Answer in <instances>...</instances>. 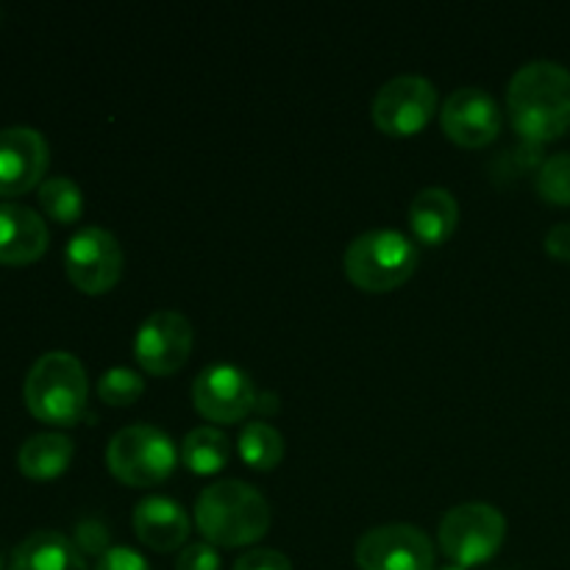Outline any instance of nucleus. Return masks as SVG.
<instances>
[{
    "instance_id": "1",
    "label": "nucleus",
    "mask_w": 570,
    "mask_h": 570,
    "mask_svg": "<svg viewBox=\"0 0 570 570\" xmlns=\"http://www.w3.org/2000/svg\"><path fill=\"white\" fill-rule=\"evenodd\" d=\"M515 131L527 142L546 145L570 131V70L557 61H529L507 87Z\"/></svg>"
},
{
    "instance_id": "2",
    "label": "nucleus",
    "mask_w": 570,
    "mask_h": 570,
    "mask_svg": "<svg viewBox=\"0 0 570 570\" xmlns=\"http://www.w3.org/2000/svg\"><path fill=\"white\" fill-rule=\"evenodd\" d=\"M195 523L206 543L239 549L265 538L271 529V504L254 484L220 479L195 501Z\"/></svg>"
},
{
    "instance_id": "3",
    "label": "nucleus",
    "mask_w": 570,
    "mask_h": 570,
    "mask_svg": "<svg viewBox=\"0 0 570 570\" xmlns=\"http://www.w3.org/2000/svg\"><path fill=\"white\" fill-rule=\"evenodd\" d=\"M28 412L50 426H76L87 412L89 382L70 351H48L33 362L22 387Z\"/></svg>"
},
{
    "instance_id": "4",
    "label": "nucleus",
    "mask_w": 570,
    "mask_h": 570,
    "mask_svg": "<svg viewBox=\"0 0 570 570\" xmlns=\"http://www.w3.org/2000/svg\"><path fill=\"white\" fill-rule=\"evenodd\" d=\"M345 276L365 293H390L412 278L417 267V245L395 228H373L345 248Z\"/></svg>"
},
{
    "instance_id": "5",
    "label": "nucleus",
    "mask_w": 570,
    "mask_h": 570,
    "mask_svg": "<svg viewBox=\"0 0 570 570\" xmlns=\"http://www.w3.org/2000/svg\"><path fill=\"white\" fill-rule=\"evenodd\" d=\"M507 538V518L484 501L451 507L438 529V540L451 566L476 568L499 554Z\"/></svg>"
},
{
    "instance_id": "6",
    "label": "nucleus",
    "mask_w": 570,
    "mask_h": 570,
    "mask_svg": "<svg viewBox=\"0 0 570 570\" xmlns=\"http://www.w3.org/2000/svg\"><path fill=\"white\" fill-rule=\"evenodd\" d=\"M176 443L170 434L150 423L120 429L106 445V465L111 476L131 488H154L165 482L176 468Z\"/></svg>"
},
{
    "instance_id": "7",
    "label": "nucleus",
    "mask_w": 570,
    "mask_h": 570,
    "mask_svg": "<svg viewBox=\"0 0 570 570\" xmlns=\"http://www.w3.org/2000/svg\"><path fill=\"white\" fill-rule=\"evenodd\" d=\"M434 111H438V89L429 78L415 72L390 78L371 106L373 122L387 137H412L429 126Z\"/></svg>"
},
{
    "instance_id": "8",
    "label": "nucleus",
    "mask_w": 570,
    "mask_h": 570,
    "mask_svg": "<svg viewBox=\"0 0 570 570\" xmlns=\"http://www.w3.org/2000/svg\"><path fill=\"white\" fill-rule=\"evenodd\" d=\"M354 557L362 570H434L432 540L412 523L367 529L356 543Z\"/></svg>"
},
{
    "instance_id": "9",
    "label": "nucleus",
    "mask_w": 570,
    "mask_h": 570,
    "mask_svg": "<svg viewBox=\"0 0 570 570\" xmlns=\"http://www.w3.org/2000/svg\"><path fill=\"white\" fill-rule=\"evenodd\" d=\"M65 271L70 282L87 295H104L120 282L122 248L111 232L87 226L76 232L65 250Z\"/></svg>"
},
{
    "instance_id": "10",
    "label": "nucleus",
    "mask_w": 570,
    "mask_h": 570,
    "mask_svg": "<svg viewBox=\"0 0 570 570\" xmlns=\"http://www.w3.org/2000/svg\"><path fill=\"white\" fill-rule=\"evenodd\" d=\"M254 379L232 362H215L198 373L193 384V404L206 421L237 423L256 410Z\"/></svg>"
},
{
    "instance_id": "11",
    "label": "nucleus",
    "mask_w": 570,
    "mask_h": 570,
    "mask_svg": "<svg viewBox=\"0 0 570 570\" xmlns=\"http://www.w3.org/2000/svg\"><path fill=\"white\" fill-rule=\"evenodd\" d=\"M193 323L176 309L150 312L134 337V356L142 371L170 376L193 354Z\"/></svg>"
},
{
    "instance_id": "12",
    "label": "nucleus",
    "mask_w": 570,
    "mask_h": 570,
    "mask_svg": "<svg viewBox=\"0 0 570 570\" xmlns=\"http://www.w3.org/2000/svg\"><path fill=\"white\" fill-rule=\"evenodd\" d=\"M443 131L462 148H484L504 126L499 104L482 87H460L445 98L440 111Z\"/></svg>"
},
{
    "instance_id": "13",
    "label": "nucleus",
    "mask_w": 570,
    "mask_h": 570,
    "mask_svg": "<svg viewBox=\"0 0 570 570\" xmlns=\"http://www.w3.org/2000/svg\"><path fill=\"white\" fill-rule=\"evenodd\" d=\"M48 139L28 126L0 131V198H14L42 181L48 170Z\"/></svg>"
},
{
    "instance_id": "14",
    "label": "nucleus",
    "mask_w": 570,
    "mask_h": 570,
    "mask_svg": "<svg viewBox=\"0 0 570 570\" xmlns=\"http://www.w3.org/2000/svg\"><path fill=\"white\" fill-rule=\"evenodd\" d=\"M48 226L22 204H0V265H31L48 250Z\"/></svg>"
},
{
    "instance_id": "15",
    "label": "nucleus",
    "mask_w": 570,
    "mask_h": 570,
    "mask_svg": "<svg viewBox=\"0 0 570 570\" xmlns=\"http://www.w3.org/2000/svg\"><path fill=\"white\" fill-rule=\"evenodd\" d=\"M134 532L148 549L167 554L187 543L189 515L176 499L145 495L134 510Z\"/></svg>"
},
{
    "instance_id": "16",
    "label": "nucleus",
    "mask_w": 570,
    "mask_h": 570,
    "mask_svg": "<svg viewBox=\"0 0 570 570\" xmlns=\"http://www.w3.org/2000/svg\"><path fill=\"white\" fill-rule=\"evenodd\" d=\"M9 570H89L81 549L61 532H33L11 554Z\"/></svg>"
},
{
    "instance_id": "17",
    "label": "nucleus",
    "mask_w": 570,
    "mask_h": 570,
    "mask_svg": "<svg viewBox=\"0 0 570 570\" xmlns=\"http://www.w3.org/2000/svg\"><path fill=\"white\" fill-rule=\"evenodd\" d=\"M460 223V204L445 187H426L412 198L410 226L426 245H440L454 234Z\"/></svg>"
},
{
    "instance_id": "18",
    "label": "nucleus",
    "mask_w": 570,
    "mask_h": 570,
    "mask_svg": "<svg viewBox=\"0 0 570 570\" xmlns=\"http://www.w3.org/2000/svg\"><path fill=\"white\" fill-rule=\"evenodd\" d=\"M72 440L59 432H39L22 443L20 454H17V465H20L22 476L37 479V482H48V479L61 476L72 462Z\"/></svg>"
},
{
    "instance_id": "19",
    "label": "nucleus",
    "mask_w": 570,
    "mask_h": 570,
    "mask_svg": "<svg viewBox=\"0 0 570 570\" xmlns=\"http://www.w3.org/2000/svg\"><path fill=\"white\" fill-rule=\"evenodd\" d=\"M181 460L198 476H215L232 460V443L217 426H198L184 438Z\"/></svg>"
},
{
    "instance_id": "20",
    "label": "nucleus",
    "mask_w": 570,
    "mask_h": 570,
    "mask_svg": "<svg viewBox=\"0 0 570 570\" xmlns=\"http://www.w3.org/2000/svg\"><path fill=\"white\" fill-rule=\"evenodd\" d=\"M239 456L254 471H273L284 460V438L276 426L265 421H250L239 432Z\"/></svg>"
},
{
    "instance_id": "21",
    "label": "nucleus",
    "mask_w": 570,
    "mask_h": 570,
    "mask_svg": "<svg viewBox=\"0 0 570 570\" xmlns=\"http://www.w3.org/2000/svg\"><path fill=\"white\" fill-rule=\"evenodd\" d=\"M39 206L53 223H76L83 215V193L72 178L53 176L39 184Z\"/></svg>"
},
{
    "instance_id": "22",
    "label": "nucleus",
    "mask_w": 570,
    "mask_h": 570,
    "mask_svg": "<svg viewBox=\"0 0 570 570\" xmlns=\"http://www.w3.org/2000/svg\"><path fill=\"white\" fill-rule=\"evenodd\" d=\"M145 393V379L139 376L131 367H109V371L100 376L98 382V395L100 401L111 406H131L142 399Z\"/></svg>"
},
{
    "instance_id": "23",
    "label": "nucleus",
    "mask_w": 570,
    "mask_h": 570,
    "mask_svg": "<svg viewBox=\"0 0 570 570\" xmlns=\"http://www.w3.org/2000/svg\"><path fill=\"white\" fill-rule=\"evenodd\" d=\"M540 198L554 206H570V154H554L538 170Z\"/></svg>"
},
{
    "instance_id": "24",
    "label": "nucleus",
    "mask_w": 570,
    "mask_h": 570,
    "mask_svg": "<svg viewBox=\"0 0 570 570\" xmlns=\"http://www.w3.org/2000/svg\"><path fill=\"white\" fill-rule=\"evenodd\" d=\"M176 570H220V554L212 543L184 546L176 557Z\"/></svg>"
},
{
    "instance_id": "25",
    "label": "nucleus",
    "mask_w": 570,
    "mask_h": 570,
    "mask_svg": "<svg viewBox=\"0 0 570 570\" xmlns=\"http://www.w3.org/2000/svg\"><path fill=\"white\" fill-rule=\"evenodd\" d=\"M234 570H293V562L276 549H250L234 562Z\"/></svg>"
},
{
    "instance_id": "26",
    "label": "nucleus",
    "mask_w": 570,
    "mask_h": 570,
    "mask_svg": "<svg viewBox=\"0 0 570 570\" xmlns=\"http://www.w3.org/2000/svg\"><path fill=\"white\" fill-rule=\"evenodd\" d=\"M95 570H150V566L137 549H128V546H111V549L100 557Z\"/></svg>"
},
{
    "instance_id": "27",
    "label": "nucleus",
    "mask_w": 570,
    "mask_h": 570,
    "mask_svg": "<svg viewBox=\"0 0 570 570\" xmlns=\"http://www.w3.org/2000/svg\"><path fill=\"white\" fill-rule=\"evenodd\" d=\"M78 549H81V554L87 551V554L104 557L106 551H109V538H106V529L100 527L98 521H83L81 527H78Z\"/></svg>"
},
{
    "instance_id": "28",
    "label": "nucleus",
    "mask_w": 570,
    "mask_h": 570,
    "mask_svg": "<svg viewBox=\"0 0 570 570\" xmlns=\"http://www.w3.org/2000/svg\"><path fill=\"white\" fill-rule=\"evenodd\" d=\"M546 250H549L554 259L570 262V223H557L546 234Z\"/></svg>"
},
{
    "instance_id": "29",
    "label": "nucleus",
    "mask_w": 570,
    "mask_h": 570,
    "mask_svg": "<svg viewBox=\"0 0 570 570\" xmlns=\"http://www.w3.org/2000/svg\"><path fill=\"white\" fill-rule=\"evenodd\" d=\"M438 570H465V568H460V566H445V568H438Z\"/></svg>"
}]
</instances>
